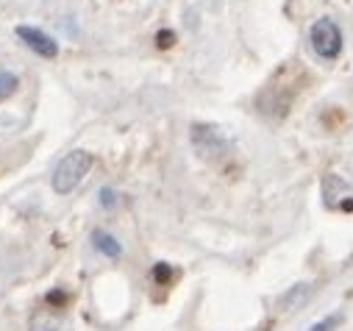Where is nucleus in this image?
<instances>
[{"label": "nucleus", "instance_id": "obj_1", "mask_svg": "<svg viewBox=\"0 0 353 331\" xmlns=\"http://www.w3.org/2000/svg\"><path fill=\"white\" fill-rule=\"evenodd\" d=\"M92 170V153L90 150H72L67 153L53 173V190L59 195H70Z\"/></svg>", "mask_w": 353, "mask_h": 331}, {"label": "nucleus", "instance_id": "obj_2", "mask_svg": "<svg viewBox=\"0 0 353 331\" xmlns=\"http://www.w3.org/2000/svg\"><path fill=\"white\" fill-rule=\"evenodd\" d=\"M312 45L323 59H334L342 50V34L334 20H317L312 26Z\"/></svg>", "mask_w": 353, "mask_h": 331}, {"label": "nucleus", "instance_id": "obj_3", "mask_svg": "<svg viewBox=\"0 0 353 331\" xmlns=\"http://www.w3.org/2000/svg\"><path fill=\"white\" fill-rule=\"evenodd\" d=\"M17 37H20L31 50H37V53H39V56H45V59H53V56L59 53V45H56L45 31H39V28L20 26V28H17Z\"/></svg>", "mask_w": 353, "mask_h": 331}, {"label": "nucleus", "instance_id": "obj_4", "mask_svg": "<svg viewBox=\"0 0 353 331\" xmlns=\"http://www.w3.org/2000/svg\"><path fill=\"white\" fill-rule=\"evenodd\" d=\"M92 242H95V248L98 251H103L106 257H120V245H117V239L112 237V234H106V231H95V237H92Z\"/></svg>", "mask_w": 353, "mask_h": 331}, {"label": "nucleus", "instance_id": "obj_5", "mask_svg": "<svg viewBox=\"0 0 353 331\" xmlns=\"http://www.w3.org/2000/svg\"><path fill=\"white\" fill-rule=\"evenodd\" d=\"M17 90V75L9 70H0V98H9Z\"/></svg>", "mask_w": 353, "mask_h": 331}, {"label": "nucleus", "instance_id": "obj_6", "mask_svg": "<svg viewBox=\"0 0 353 331\" xmlns=\"http://www.w3.org/2000/svg\"><path fill=\"white\" fill-rule=\"evenodd\" d=\"M336 323H339V317H328V320H325V323H320V325H314V328H312V331H328V328H334V325H336Z\"/></svg>", "mask_w": 353, "mask_h": 331}, {"label": "nucleus", "instance_id": "obj_7", "mask_svg": "<svg viewBox=\"0 0 353 331\" xmlns=\"http://www.w3.org/2000/svg\"><path fill=\"white\" fill-rule=\"evenodd\" d=\"M101 195H103V198H101V201H103V206H112V203H114V195H112V190H103Z\"/></svg>", "mask_w": 353, "mask_h": 331}]
</instances>
